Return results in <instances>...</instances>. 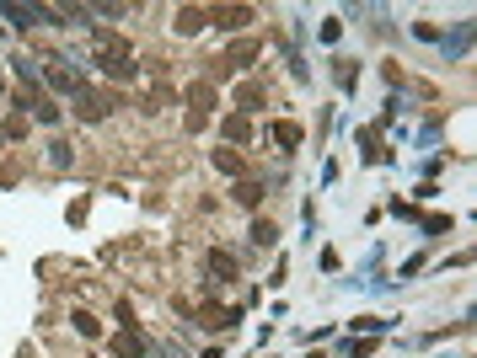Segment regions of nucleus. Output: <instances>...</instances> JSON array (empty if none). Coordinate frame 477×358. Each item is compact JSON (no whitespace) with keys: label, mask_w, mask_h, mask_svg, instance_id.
Returning <instances> with one entry per match:
<instances>
[{"label":"nucleus","mask_w":477,"mask_h":358,"mask_svg":"<svg viewBox=\"0 0 477 358\" xmlns=\"http://www.w3.org/2000/svg\"><path fill=\"white\" fill-rule=\"evenodd\" d=\"M43 81H49L54 91H70V96L81 91V75L70 70V59H49V70H43Z\"/></svg>","instance_id":"f257e3e1"},{"label":"nucleus","mask_w":477,"mask_h":358,"mask_svg":"<svg viewBox=\"0 0 477 358\" xmlns=\"http://www.w3.org/2000/svg\"><path fill=\"white\" fill-rule=\"evenodd\" d=\"M75 112H81L86 123H102V118H108V102H102L97 91H86V86H81V91H75Z\"/></svg>","instance_id":"f03ea898"},{"label":"nucleus","mask_w":477,"mask_h":358,"mask_svg":"<svg viewBox=\"0 0 477 358\" xmlns=\"http://www.w3.org/2000/svg\"><path fill=\"white\" fill-rule=\"evenodd\" d=\"M236 278V257L231 251H209V284H231Z\"/></svg>","instance_id":"7ed1b4c3"},{"label":"nucleus","mask_w":477,"mask_h":358,"mask_svg":"<svg viewBox=\"0 0 477 358\" xmlns=\"http://www.w3.org/2000/svg\"><path fill=\"white\" fill-rule=\"evenodd\" d=\"M231 321H236V311H220V305H204V311H198V326H204V332H225Z\"/></svg>","instance_id":"20e7f679"},{"label":"nucleus","mask_w":477,"mask_h":358,"mask_svg":"<svg viewBox=\"0 0 477 358\" xmlns=\"http://www.w3.org/2000/svg\"><path fill=\"white\" fill-rule=\"evenodd\" d=\"M0 16H11L16 27H38L43 22V6H0Z\"/></svg>","instance_id":"39448f33"},{"label":"nucleus","mask_w":477,"mask_h":358,"mask_svg":"<svg viewBox=\"0 0 477 358\" xmlns=\"http://www.w3.org/2000/svg\"><path fill=\"white\" fill-rule=\"evenodd\" d=\"M102 64V75H113V81H135V59H123V54H118V59H97Z\"/></svg>","instance_id":"423d86ee"},{"label":"nucleus","mask_w":477,"mask_h":358,"mask_svg":"<svg viewBox=\"0 0 477 358\" xmlns=\"http://www.w3.org/2000/svg\"><path fill=\"white\" fill-rule=\"evenodd\" d=\"M236 203H242V209H257V203H263V187H257V182H236Z\"/></svg>","instance_id":"0eeeda50"},{"label":"nucleus","mask_w":477,"mask_h":358,"mask_svg":"<svg viewBox=\"0 0 477 358\" xmlns=\"http://www.w3.org/2000/svg\"><path fill=\"white\" fill-rule=\"evenodd\" d=\"M198 27H204V11H198V6H183V11H177V33H198Z\"/></svg>","instance_id":"6e6552de"},{"label":"nucleus","mask_w":477,"mask_h":358,"mask_svg":"<svg viewBox=\"0 0 477 358\" xmlns=\"http://www.w3.org/2000/svg\"><path fill=\"white\" fill-rule=\"evenodd\" d=\"M252 22V11H247V6H231V11H220V27L225 33H236V27H247Z\"/></svg>","instance_id":"1a4fd4ad"},{"label":"nucleus","mask_w":477,"mask_h":358,"mask_svg":"<svg viewBox=\"0 0 477 358\" xmlns=\"http://www.w3.org/2000/svg\"><path fill=\"white\" fill-rule=\"evenodd\" d=\"M70 321H75V332H81V337H97L102 332V321H97V316H86V311H75Z\"/></svg>","instance_id":"9d476101"},{"label":"nucleus","mask_w":477,"mask_h":358,"mask_svg":"<svg viewBox=\"0 0 477 358\" xmlns=\"http://www.w3.org/2000/svg\"><path fill=\"white\" fill-rule=\"evenodd\" d=\"M252 241H257V246H274V241H279V230H274L269 219H257V225H252Z\"/></svg>","instance_id":"9b49d317"},{"label":"nucleus","mask_w":477,"mask_h":358,"mask_svg":"<svg viewBox=\"0 0 477 358\" xmlns=\"http://www.w3.org/2000/svg\"><path fill=\"white\" fill-rule=\"evenodd\" d=\"M49 161H54V166H70V161H75V156H70V139H54V144H49Z\"/></svg>","instance_id":"f8f14e48"},{"label":"nucleus","mask_w":477,"mask_h":358,"mask_svg":"<svg viewBox=\"0 0 477 358\" xmlns=\"http://www.w3.org/2000/svg\"><path fill=\"white\" fill-rule=\"evenodd\" d=\"M445 230H451V214H429L424 219V236H445Z\"/></svg>","instance_id":"ddd939ff"},{"label":"nucleus","mask_w":477,"mask_h":358,"mask_svg":"<svg viewBox=\"0 0 477 358\" xmlns=\"http://www.w3.org/2000/svg\"><path fill=\"white\" fill-rule=\"evenodd\" d=\"M215 166H220V171H242V156H231V150H215Z\"/></svg>","instance_id":"4468645a"},{"label":"nucleus","mask_w":477,"mask_h":358,"mask_svg":"<svg viewBox=\"0 0 477 358\" xmlns=\"http://www.w3.org/2000/svg\"><path fill=\"white\" fill-rule=\"evenodd\" d=\"M274 139H279V144H301V129H295V123H279V129H274Z\"/></svg>","instance_id":"2eb2a0df"},{"label":"nucleus","mask_w":477,"mask_h":358,"mask_svg":"<svg viewBox=\"0 0 477 358\" xmlns=\"http://www.w3.org/2000/svg\"><path fill=\"white\" fill-rule=\"evenodd\" d=\"M225 134H231V139H247V118H242V112H236V118H225Z\"/></svg>","instance_id":"dca6fc26"},{"label":"nucleus","mask_w":477,"mask_h":358,"mask_svg":"<svg viewBox=\"0 0 477 358\" xmlns=\"http://www.w3.org/2000/svg\"><path fill=\"white\" fill-rule=\"evenodd\" d=\"M198 358H220V347H209V353H198Z\"/></svg>","instance_id":"f3484780"}]
</instances>
